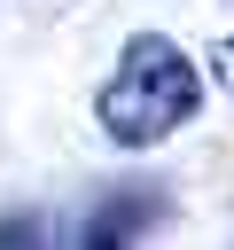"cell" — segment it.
<instances>
[{
    "label": "cell",
    "mask_w": 234,
    "mask_h": 250,
    "mask_svg": "<svg viewBox=\"0 0 234 250\" xmlns=\"http://www.w3.org/2000/svg\"><path fill=\"white\" fill-rule=\"evenodd\" d=\"M211 62H218V86H234V39H218V55H211Z\"/></svg>",
    "instance_id": "cell-2"
},
{
    "label": "cell",
    "mask_w": 234,
    "mask_h": 250,
    "mask_svg": "<svg viewBox=\"0 0 234 250\" xmlns=\"http://www.w3.org/2000/svg\"><path fill=\"white\" fill-rule=\"evenodd\" d=\"M195 102H203L195 62H187L172 39L140 31V39H125L117 70L101 78L94 117H101V133H109V141H125V148H156V141H172V133L195 117Z\"/></svg>",
    "instance_id": "cell-1"
}]
</instances>
